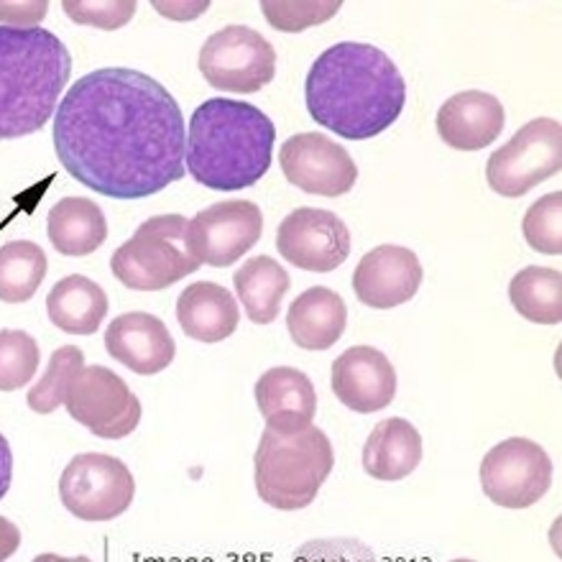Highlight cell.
<instances>
[{"label": "cell", "mask_w": 562, "mask_h": 562, "mask_svg": "<svg viewBox=\"0 0 562 562\" xmlns=\"http://www.w3.org/2000/svg\"><path fill=\"white\" fill-rule=\"evenodd\" d=\"M67 175L111 200H146L184 177V115L138 69L105 67L77 80L54 119Z\"/></svg>", "instance_id": "obj_1"}, {"label": "cell", "mask_w": 562, "mask_h": 562, "mask_svg": "<svg viewBox=\"0 0 562 562\" xmlns=\"http://www.w3.org/2000/svg\"><path fill=\"white\" fill-rule=\"evenodd\" d=\"M312 121L348 140H366L394 126L407 105V82L371 44L340 42L325 49L304 80Z\"/></svg>", "instance_id": "obj_2"}, {"label": "cell", "mask_w": 562, "mask_h": 562, "mask_svg": "<svg viewBox=\"0 0 562 562\" xmlns=\"http://www.w3.org/2000/svg\"><path fill=\"white\" fill-rule=\"evenodd\" d=\"M274 123L244 100H205L190 119L184 164L194 182L238 192L267 177L274 159Z\"/></svg>", "instance_id": "obj_3"}, {"label": "cell", "mask_w": 562, "mask_h": 562, "mask_svg": "<svg viewBox=\"0 0 562 562\" xmlns=\"http://www.w3.org/2000/svg\"><path fill=\"white\" fill-rule=\"evenodd\" d=\"M72 75L59 36L38 26H0V140L46 126Z\"/></svg>", "instance_id": "obj_4"}, {"label": "cell", "mask_w": 562, "mask_h": 562, "mask_svg": "<svg viewBox=\"0 0 562 562\" xmlns=\"http://www.w3.org/2000/svg\"><path fill=\"white\" fill-rule=\"evenodd\" d=\"M333 465V445L323 429L310 425L281 435L267 427L254 456V483L263 504L300 512L315 502Z\"/></svg>", "instance_id": "obj_5"}, {"label": "cell", "mask_w": 562, "mask_h": 562, "mask_svg": "<svg viewBox=\"0 0 562 562\" xmlns=\"http://www.w3.org/2000/svg\"><path fill=\"white\" fill-rule=\"evenodd\" d=\"M200 267L190 248L187 221L177 213L148 217L111 259L113 277L136 292H159Z\"/></svg>", "instance_id": "obj_6"}, {"label": "cell", "mask_w": 562, "mask_h": 562, "mask_svg": "<svg viewBox=\"0 0 562 562\" xmlns=\"http://www.w3.org/2000/svg\"><path fill=\"white\" fill-rule=\"evenodd\" d=\"M136 494L134 473L105 452H82L59 479L61 506L82 521H111L128 512Z\"/></svg>", "instance_id": "obj_7"}, {"label": "cell", "mask_w": 562, "mask_h": 562, "mask_svg": "<svg viewBox=\"0 0 562 562\" xmlns=\"http://www.w3.org/2000/svg\"><path fill=\"white\" fill-rule=\"evenodd\" d=\"M562 169V126L555 119H535L512 140L491 154L488 187L502 198H525L532 187L548 182Z\"/></svg>", "instance_id": "obj_8"}, {"label": "cell", "mask_w": 562, "mask_h": 562, "mask_svg": "<svg viewBox=\"0 0 562 562\" xmlns=\"http://www.w3.org/2000/svg\"><path fill=\"white\" fill-rule=\"evenodd\" d=\"M200 72L210 88L254 95L274 80L277 52L256 29L233 23L202 44Z\"/></svg>", "instance_id": "obj_9"}, {"label": "cell", "mask_w": 562, "mask_h": 562, "mask_svg": "<svg viewBox=\"0 0 562 562\" xmlns=\"http://www.w3.org/2000/svg\"><path fill=\"white\" fill-rule=\"evenodd\" d=\"M481 488L504 509H529L552 486V460L542 445L527 437H509L481 460Z\"/></svg>", "instance_id": "obj_10"}, {"label": "cell", "mask_w": 562, "mask_h": 562, "mask_svg": "<svg viewBox=\"0 0 562 562\" xmlns=\"http://www.w3.org/2000/svg\"><path fill=\"white\" fill-rule=\"evenodd\" d=\"M69 417L103 440H123L136 432L140 402L126 381L105 366H82L67 386Z\"/></svg>", "instance_id": "obj_11"}, {"label": "cell", "mask_w": 562, "mask_h": 562, "mask_svg": "<svg viewBox=\"0 0 562 562\" xmlns=\"http://www.w3.org/2000/svg\"><path fill=\"white\" fill-rule=\"evenodd\" d=\"M194 259L207 267L225 269L244 259L261 240L263 215L256 202H215L187 223Z\"/></svg>", "instance_id": "obj_12"}, {"label": "cell", "mask_w": 562, "mask_h": 562, "mask_svg": "<svg viewBox=\"0 0 562 562\" xmlns=\"http://www.w3.org/2000/svg\"><path fill=\"white\" fill-rule=\"evenodd\" d=\"M277 248L292 267L327 274L348 261L350 233L330 210L296 207L279 225Z\"/></svg>", "instance_id": "obj_13"}, {"label": "cell", "mask_w": 562, "mask_h": 562, "mask_svg": "<svg viewBox=\"0 0 562 562\" xmlns=\"http://www.w3.org/2000/svg\"><path fill=\"white\" fill-rule=\"evenodd\" d=\"M286 182L317 198H342L356 187L358 167L346 148L323 134H294L279 151Z\"/></svg>", "instance_id": "obj_14"}, {"label": "cell", "mask_w": 562, "mask_h": 562, "mask_svg": "<svg viewBox=\"0 0 562 562\" xmlns=\"http://www.w3.org/2000/svg\"><path fill=\"white\" fill-rule=\"evenodd\" d=\"M422 263L415 251L404 246H379L358 261L353 271V292L366 307L392 310L409 302L419 292Z\"/></svg>", "instance_id": "obj_15"}, {"label": "cell", "mask_w": 562, "mask_h": 562, "mask_svg": "<svg viewBox=\"0 0 562 562\" xmlns=\"http://www.w3.org/2000/svg\"><path fill=\"white\" fill-rule=\"evenodd\" d=\"M333 394L358 415L386 409L396 396V371L381 350L356 346L333 363Z\"/></svg>", "instance_id": "obj_16"}, {"label": "cell", "mask_w": 562, "mask_h": 562, "mask_svg": "<svg viewBox=\"0 0 562 562\" xmlns=\"http://www.w3.org/2000/svg\"><path fill=\"white\" fill-rule=\"evenodd\" d=\"M108 356L138 376H154L169 369L177 356V342L169 327L148 312L119 315L105 330Z\"/></svg>", "instance_id": "obj_17"}, {"label": "cell", "mask_w": 562, "mask_h": 562, "mask_svg": "<svg viewBox=\"0 0 562 562\" xmlns=\"http://www.w3.org/2000/svg\"><path fill=\"white\" fill-rule=\"evenodd\" d=\"M504 123L502 100L483 90H463L437 111V136L456 151H481L502 136Z\"/></svg>", "instance_id": "obj_18"}, {"label": "cell", "mask_w": 562, "mask_h": 562, "mask_svg": "<svg viewBox=\"0 0 562 562\" xmlns=\"http://www.w3.org/2000/svg\"><path fill=\"white\" fill-rule=\"evenodd\" d=\"M256 404L269 429L281 435L300 432L317 415V392L307 373L292 366H277L256 381Z\"/></svg>", "instance_id": "obj_19"}, {"label": "cell", "mask_w": 562, "mask_h": 562, "mask_svg": "<svg viewBox=\"0 0 562 562\" xmlns=\"http://www.w3.org/2000/svg\"><path fill=\"white\" fill-rule=\"evenodd\" d=\"M348 327V307L338 292L312 286L289 304L286 330L294 346L304 350H327L342 338Z\"/></svg>", "instance_id": "obj_20"}, {"label": "cell", "mask_w": 562, "mask_h": 562, "mask_svg": "<svg viewBox=\"0 0 562 562\" xmlns=\"http://www.w3.org/2000/svg\"><path fill=\"white\" fill-rule=\"evenodd\" d=\"M177 319L187 338L221 342L238 330L240 310L225 286L213 281H194L179 294Z\"/></svg>", "instance_id": "obj_21"}, {"label": "cell", "mask_w": 562, "mask_h": 562, "mask_svg": "<svg viewBox=\"0 0 562 562\" xmlns=\"http://www.w3.org/2000/svg\"><path fill=\"white\" fill-rule=\"evenodd\" d=\"M422 463V435L412 422L389 417L371 429L363 445V471L376 481H402Z\"/></svg>", "instance_id": "obj_22"}, {"label": "cell", "mask_w": 562, "mask_h": 562, "mask_svg": "<svg viewBox=\"0 0 562 562\" xmlns=\"http://www.w3.org/2000/svg\"><path fill=\"white\" fill-rule=\"evenodd\" d=\"M46 236L54 251L69 259L95 254L108 238V221L98 202L65 198L46 215Z\"/></svg>", "instance_id": "obj_23"}, {"label": "cell", "mask_w": 562, "mask_h": 562, "mask_svg": "<svg viewBox=\"0 0 562 562\" xmlns=\"http://www.w3.org/2000/svg\"><path fill=\"white\" fill-rule=\"evenodd\" d=\"M46 315L52 325L69 335H92L108 315V296L103 286L88 277H65L46 296Z\"/></svg>", "instance_id": "obj_24"}, {"label": "cell", "mask_w": 562, "mask_h": 562, "mask_svg": "<svg viewBox=\"0 0 562 562\" xmlns=\"http://www.w3.org/2000/svg\"><path fill=\"white\" fill-rule=\"evenodd\" d=\"M238 300L244 302L246 315L256 325L274 323L281 312V302L292 286L286 269L271 256H254L233 277Z\"/></svg>", "instance_id": "obj_25"}, {"label": "cell", "mask_w": 562, "mask_h": 562, "mask_svg": "<svg viewBox=\"0 0 562 562\" xmlns=\"http://www.w3.org/2000/svg\"><path fill=\"white\" fill-rule=\"evenodd\" d=\"M514 310L529 323L560 325L562 319V274L548 267L521 269L509 284Z\"/></svg>", "instance_id": "obj_26"}, {"label": "cell", "mask_w": 562, "mask_h": 562, "mask_svg": "<svg viewBox=\"0 0 562 562\" xmlns=\"http://www.w3.org/2000/svg\"><path fill=\"white\" fill-rule=\"evenodd\" d=\"M49 271L42 246L31 240H13L0 248V302L23 304L36 294Z\"/></svg>", "instance_id": "obj_27"}, {"label": "cell", "mask_w": 562, "mask_h": 562, "mask_svg": "<svg viewBox=\"0 0 562 562\" xmlns=\"http://www.w3.org/2000/svg\"><path fill=\"white\" fill-rule=\"evenodd\" d=\"M85 353L77 346H61L52 353L49 366H46L44 376L38 384L31 386L26 396V404L36 415H52L65 404L67 386L72 384L77 371L82 369Z\"/></svg>", "instance_id": "obj_28"}, {"label": "cell", "mask_w": 562, "mask_h": 562, "mask_svg": "<svg viewBox=\"0 0 562 562\" xmlns=\"http://www.w3.org/2000/svg\"><path fill=\"white\" fill-rule=\"evenodd\" d=\"M42 363L38 342L23 330H0V392L31 384Z\"/></svg>", "instance_id": "obj_29"}, {"label": "cell", "mask_w": 562, "mask_h": 562, "mask_svg": "<svg viewBox=\"0 0 562 562\" xmlns=\"http://www.w3.org/2000/svg\"><path fill=\"white\" fill-rule=\"evenodd\" d=\"M521 231H525L527 244L532 246L535 251L548 254V256H560L562 254V192L544 194V198L537 200L535 205L527 210Z\"/></svg>", "instance_id": "obj_30"}, {"label": "cell", "mask_w": 562, "mask_h": 562, "mask_svg": "<svg viewBox=\"0 0 562 562\" xmlns=\"http://www.w3.org/2000/svg\"><path fill=\"white\" fill-rule=\"evenodd\" d=\"M267 21L277 31L300 34V31L330 21L340 11V3H261Z\"/></svg>", "instance_id": "obj_31"}, {"label": "cell", "mask_w": 562, "mask_h": 562, "mask_svg": "<svg viewBox=\"0 0 562 562\" xmlns=\"http://www.w3.org/2000/svg\"><path fill=\"white\" fill-rule=\"evenodd\" d=\"M61 8L75 23H88V26L105 31L126 26L136 13L134 0H126V3H72V0H67Z\"/></svg>", "instance_id": "obj_32"}, {"label": "cell", "mask_w": 562, "mask_h": 562, "mask_svg": "<svg viewBox=\"0 0 562 562\" xmlns=\"http://www.w3.org/2000/svg\"><path fill=\"white\" fill-rule=\"evenodd\" d=\"M46 3H31V5H0V21H15V23H34L44 19Z\"/></svg>", "instance_id": "obj_33"}, {"label": "cell", "mask_w": 562, "mask_h": 562, "mask_svg": "<svg viewBox=\"0 0 562 562\" xmlns=\"http://www.w3.org/2000/svg\"><path fill=\"white\" fill-rule=\"evenodd\" d=\"M21 548V529L11 519L0 517V560H8Z\"/></svg>", "instance_id": "obj_34"}, {"label": "cell", "mask_w": 562, "mask_h": 562, "mask_svg": "<svg viewBox=\"0 0 562 562\" xmlns=\"http://www.w3.org/2000/svg\"><path fill=\"white\" fill-rule=\"evenodd\" d=\"M13 481V452L11 445L0 435V502H3Z\"/></svg>", "instance_id": "obj_35"}]
</instances>
